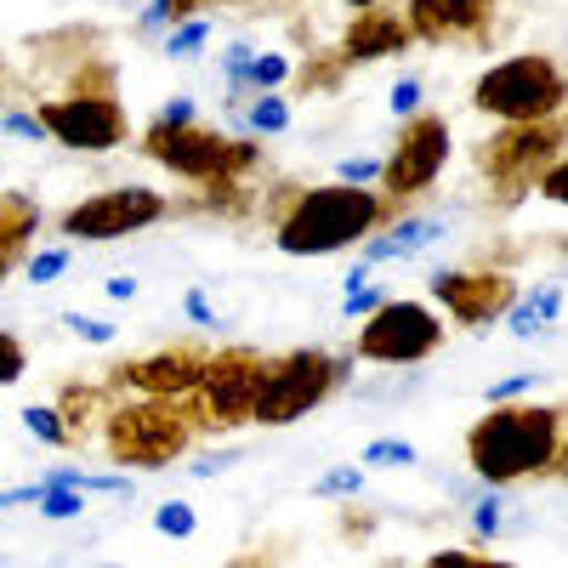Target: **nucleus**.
Instances as JSON below:
<instances>
[{"instance_id": "nucleus-38", "label": "nucleus", "mask_w": 568, "mask_h": 568, "mask_svg": "<svg viewBox=\"0 0 568 568\" xmlns=\"http://www.w3.org/2000/svg\"><path fill=\"white\" fill-rule=\"evenodd\" d=\"M529 387H535V369H517V375H506L500 387H489V404H517Z\"/></svg>"}, {"instance_id": "nucleus-9", "label": "nucleus", "mask_w": 568, "mask_h": 568, "mask_svg": "<svg viewBox=\"0 0 568 568\" xmlns=\"http://www.w3.org/2000/svg\"><path fill=\"white\" fill-rule=\"evenodd\" d=\"M142 154L187 182H233L262 165L256 142H227L205 125H149L142 131Z\"/></svg>"}, {"instance_id": "nucleus-31", "label": "nucleus", "mask_w": 568, "mask_h": 568, "mask_svg": "<svg viewBox=\"0 0 568 568\" xmlns=\"http://www.w3.org/2000/svg\"><path fill=\"white\" fill-rule=\"evenodd\" d=\"M63 329H74V336H80V342H91V347H109V342H114V324H109V318L63 313Z\"/></svg>"}, {"instance_id": "nucleus-19", "label": "nucleus", "mask_w": 568, "mask_h": 568, "mask_svg": "<svg viewBox=\"0 0 568 568\" xmlns=\"http://www.w3.org/2000/svg\"><path fill=\"white\" fill-rule=\"evenodd\" d=\"M34 227H40V205L29 194H0V251L23 256V245L34 240Z\"/></svg>"}, {"instance_id": "nucleus-26", "label": "nucleus", "mask_w": 568, "mask_h": 568, "mask_svg": "<svg viewBox=\"0 0 568 568\" xmlns=\"http://www.w3.org/2000/svg\"><path fill=\"white\" fill-rule=\"evenodd\" d=\"M420 455H415V444L409 438H375L364 455H358V466H415Z\"/></svg>"}, {"instance_id": "nucleus-20", "label": "nucleus", "mask_w": 568, "mask_h": 568, "mask_svg": "<svg viewBox=\"0 0 568 568\" xmlns=\"http://www.w3.org/2000/svg\"><path fill=\"white\" fill-rule=\"evenodd\" d=\"M284 80H291V58H278V52H251V63H245V74L227 85V98L240 103V98H262V91H278Z\"/></svg>"}, {"instance_id": "nucleus-45", "label": "nucleus", "mask_w": 568, "mask_h": 568, "mask_svg": "<svg viewBox=\"0 0 568 568\" xmlns=\"http://www.w3.org/2000/svg\"><path fill=\"white\" fill-rule=\"evenodd\" d=\"M103 291H109V302H131V296H136V278H131V273H120V278H109V284H103Z\"/></svg>"}, {"instance_id": "nucleus-28", "label": "nucleus", "mask_w": 568, "mask_h": 568, "mask_svg": "<svg viewBox=\"0 0 568 568\" xmlns=\"http://www.w3.org/2000/svg\"><path fill=\"white\" fill-rule=\"evenodd\" d=\"M34 506H40V517H52V524H69V517L85 511V495L80 489H45Z\"/></svg>"}, {"instance_id": "nucleus-40", "label": "nucleus", "mask_w": 568, "mask_h": 568, "mask_svg": "<svg viewBox=\"0 0 568 568\" xmlns=\"http://www.w3.org/2000/svg\"><path fill=\"white\" fill-rule=\"evenodd\" d=\"M154 125H194V98H165Z\"/></svg>"}, {"instance_id": "nucleus-47", "label": "nucleus", "mask_w": 568, "mask_h": 568, "mask_svg": "<svg viewBox=\"0 0 568 568\" xmlns=\"http://www.w3.org/2000/svg\"><path fill=\"white\" fill-rule=\"evenodd\" d=\"M98 568H120V562H98Z\"/></svg>"}, {"instance_id": "nucleus-12", "label": "nucleus", "mask_w": 568, "mask_h": 568, "mask_svg": "<svg viewBox=\"0 0 568 568\" xmlns=\"http://www.w3.org/2000/svg\"><path fill=\"white\" fill-rule=\"evenodd\" d=\"M449 165V120L444 114H409L404 131H398V149L382 160V194L393 200H415L426 194Z\"/></svg>"}, {"instance_id": "nucleus-5", "label": "nucleus", "mask_w": 568, "mask_h": 568, "mask_svg": "<svg viewBox=\"0 0 568 568\" xmlns=\"http://www.w3.org/2000/svg\"><path fill=\"white\" fill-rule=\"evenodd\" d=\"M347 369H353V353H324V347H296L284 358H267L251 420L256 426H291V420H302L307 409H318L329 393L347 382Z\"/></svg>"}, {"instance_id": "nucleus-32", "label": "nucleus", "mask_w": 568, "mask_h": 568, "mask_svg": "<svg viewBox=\"0 0 568 568\" xmlns=\"http://www.w3.org/2000/svg\"><path fill=\"white\" fill-rule=\"evenodd\" d=\"M347 69H342V58L336 52H329V63H307L302 74H296V85L302 91H336V80H342Z\"/></svg>"}, {"instance_id": "nucleus-17", "label": "nucleus", "mask_w": 568, "mask_h": 568, "mask_svg": "<svg viewBox=\"0 0 568 568\" xmlns=\"http://www.w3.org/2000/svg\"><path fill=\"white\" fill-rule=\"evenodd\" d=\"M433 240H444V222H433V216H398V222L382 227V240H364V267L420 256Z\"/></svg>"}, {"instance_id": "nucleus-36", "label": "nucleus", "mask_w": 568, "mask_h": 568, "mask_svg": "<svg viewBox=\"0 0 568 568\" xmlns=\"http://www.w3.org/2000/svg\"><path fill=\"white\" fill-rule=\"evenodd\" d=\"M382 302H387V291H375V284H358V291L342 296V313H347V318H369Z\"/></svg>"}, {"instance_id": "nucleus-48", "label": "nucleus", "mask_w": 568, "mask_h": 568, "mask_svg": "<svg viewBox=\"0 0 568 568\" xmlns=\"http://www.w3.org/2000/svg\"><path fill=\"white\" fill-rule=\"evenodd\" d=\"M0 120H7V109H0Z\"/></svg>"}, {"instance_id": "nucleus-35", "label": "nucleus", "mask_w": 568, "mask_h": 568, "mask_svg": "<svg viewBox=\"0 0 568 568\" xmlns=\"http://www.w3.org/2000/svg\"><path fill=\"white\" fill-rule=\"evenodd\" d=\"M535 194H540V200H551V205H562V200H568V165H562V160H551V165L540 171Z\"/></svg>"}, {"instance_id": "nucleus-41", "label": "nucleus", "mask_w": 568, "mask_h": 568, "mask_svg": "<svg viewBox=\"0 0 568 568\" xmlns=\"http://www.w3.org/2000/svg\"><path fill=\"white\" fill-rule=\"evenodd\" d=\"M0 131H12V136H23V142H40L45 131H40V120L29 114V109H12L7 120H0Z\"/></svg>"}, {"instance_id": "nucleus-39", "label": "nucleus", "mask_w": 568, "mask_h": 568, "mask_svg": "<svg viewBox=\"0 0 568 568\" xmlns=\"http://www.w3.org/2000/svg\"><path fill=\"white\" fill-rule=\"evenodd\" d=\"M393 114H404V120L420 114V80H415V74H404V80L393 85Z\"/></svg>"}, {"instance_id": "nucleus-7", "label": "nucleus", "mask_w": 568, "mask_h": 568, "mask_svg": "<svg viewBox=\"0 0 568 568\" xmlns=\"http://www.w3.org/2000/svg\"><path fill=\"white\" fill-rule=\"evenodd\" d=\"M34 120H40L45 136H58L63 149H80V154H109V149H120V142L131 136V120H125V109L114 98V74L109 69L91 74V85L80 80L69 98L40 103Z\"/></svg>"}, {"instance_id": "nucleus-46", "label": "nucleus", "mask_w": 568, "mask_h": 568, "mask_svg": "<svg viewBox=\"0 0 568 568\" xmlns=\"http://www.w3.org/2000/svg\"><path fill=\"white\" fill-rule=\"evenodd\" d=\"M353 12H369V7H387V0H347Z\"/></svg>"}, {"instance_id": "nucleus-6", "label": "nucleus", "mask_w": 568, "mask_h": 568, "mask_svg": "<svg viewBox=\"0 0 568 568\" xmlns=\"http://www.w3.org/2000/svg\"><path fill=\"white\" fill-rule=\"evenodd\" d=\"M551 160H562V114L529 120V125H500L489 142H478V171L495 187V205L529 200Z\"/></svg>"}, {"instance_id": "nucleus-29", "label": "nucleus", "mask_w": 568, "mask_h": 568, "mask_svg": "<svg viewBox=\"0 0 568 568\" xmlns=\"http://www.w3.org/2000/svg\"><path fill=\"white\" fill-rule=\"evenodd\" d=\"M23 369H29V353H23V342L12 336V329H0V387L23 382Z\"/></svg>"}, {"instance_id": "nucleus-10", "label": "nucleus", "mask_w": 568, "mask_h": 568, "mask_svg": "<svg viewBox=\"0 0 568 568\" xmlns=\"http://www.w3.org/2000/svg\"><path fill=\"white\" fill-rule=\"evenodd\" d=\"M444 318L426 307V302H382L364 329H358V342H353V358L358 364H420V358H433L444 347Z\"/></svg>"}, {"instance_id": "nucleus-18", "label": "nucleus", "mask_w": 568, "mask_h": 568, "mask_svg": "<svg viewBox=\"0 0 568 568\" xmlns=\"http://www.w3.org/2000/svg\"><path fill=\"white\" fill-rule=\"evenodd\" d=\"M506 318H511V336H517V342H535V336H546V324L562 318V291H557V284H540L535 296L511 302Z\"/></svg>"}, {"instance_id": "nucleus-34", "label": "nucleus", "mask_w": 568, "mask_h": 568, "mask_svg": "<svg viewBox=\"0 0 568 568\" xmlns=\"http://www.w3.org/2000/svg\"><path fill=\"white\" fill-rule=\"evenodd\" d=\"M336 182H347V187H375V182H382V160H342V165H336Z\"/></svg>"}, {"instance_id": "nucleus-4", "label": "nucleus", "mask_w": 568, "mask_h": 568, "mask_svg": "<svg viewBox=\"0 0 568 568\" xmlns=\"http://www.w3.org/2000/svg\"><path fill=\"white\" fill-rule=\"evenodd\" d=\"M562 98H568V80H562L557 58H546V52H517V58L484 69L478 85H471V109L500 125L551 120V114H562Z\"/></svg>"}, {"instance_id": "nucleus-33", "label": "nucleus", "mask_w": 568, "mask_h": 568, "mask_svg": "<svg viewBox=\"0 0 568 568\" xmlns=\"http://www.w3.org/2000/svg\"><path fill=\"white\" fill-rule=\"evenodd\" d=\"M500 511H506V506H500V495H484L478 506H471V529H478L484 540H489V535H500V529H506V517H500Z\"/></svg>"}, {"instance_id": "nucleus-25", "label": "nucleus", "mask_w": 568, "mask_h": 568, "mask_svg": "<svg viewBox=\"0 0 568 568\" xmlns=\"http://www.w3.org/2000/svg\"><path fill=\"white\" fill-rule=\"evenodd\" d=\"M154 529H160L165 540H187V535L200 529V511L187 506V500H165V506L154 511Z\"/></svg>"}, {"instance_id": "nucleus-23", "label": "nucleus", "mask_w": 568, "mask_h": 568, "mask_svg": "<svg viewBox=\"0 0 568 568\" xmlns=\"http://www.w3.org/2000/svg\"><path fill=\"white\" fill-rule=\"evenodd\" d=\"M245 120H251L256 136H278V131H291V103H284L278 91H262V98H251Z\"/></svg>"}, {"instance_id": "nucleus-44", "label": "nucleus", "mask_w": 568, "mask_h": 568, "mask_svg": "<svg viewBox=\"0 0 568 568\" xmlns=\"http://www.w3.org/2000/svg\"><path fill=\"white\" fill-rule=\"evenodd\" d=\"M245 63H251V45H227V52H222V74H227V85L245 74Z\"/></svg>"}, {"instance_id": "nucleus-1", "label": "nucleus", "mask_w": 568, "mask_h": 568, "mask_svg": "<svg viewBox=\"0 0 568 568\" xmlns=\"http://www.w3.org/2000/svg\"><path fill=\"white\" fill-rule=\"evenodd\" d=\"M404 200L382 187H347V182H318V187H278L267 200L273 216V245L284 256H336L358 240H375L387 222H398Z\"/></svg>"}, {"instance_id": "nucleus-15", "label": "nucleus", "mask_w": 568, "mask_h": 568, "mask_svg": "<svg viewBox=\"0 0 568 568\" xmlns=\"http://www.w3.org/2000/svg\"><path fill=\"white\" fill-rule=\"evenodd\" d=\"M433 302L455 324L484 329V324L506 318V307L517 302V278L511 273H495V267H484V273H438L433 278Z\"/></svg>"}, {"instance_id": "nucleus-42", "label": "nucleus", "mask_w": 568, "mask_h": 568, "mask_svg": "<svg viewBox=\"0 0 568 568\" xmlns=\"http://www.w3.org/2000/svg\"><path fill=\"white\" fill-rule=\"evenodd\" d=\"M182 307H187V318H194L200 329H216V313H211V302H205V291H200V284L182 296Z\"/></svg>"}, {"instance_id": "nucleus-13", "label": "nucleus", "mask_w": 568, "mask_h": 568, "mask_svg": "<svg viewBox=\"0 0 568 568\" xmlns=\"http://www.w3.org/2000/svg\"><path fill=\"white\" fill-rule=\"evenodd\" d=\"M205 364H211V347L182 342V347H160L149 358H131V364L109 369L114 375L109 387L114 393H136V398H187L194 382L205 375Z\"/></svg>"}, {"instance_id": "nucleus-21", "label": "nucleus", "mask_w": 568, "mask_h": 568, "mask_svg": "<svg viewBox=\"0 0 568 568\" xmlns=\"http://www.w3.org/2000/svg\"><path fill=\"white\" fill-rule=\"evenodd\" d=\"M211 7H245V0H149V12H142V34H154V29H176L187 23L194 12H211Z\"/></svg>"}, {"instance_id": "nucleus-43", "label": "nucleus", "mask_w": 568, "mask_h": 568, "mask_svg": "<svg viewBox=\"0 0 568 568\" xmlns=\"http://www.w3.org/2000/svg\"><path fill=\"white\" fill-rule=\"evenodd\" d=\"M233 460H240V449H222V455H200L187 471H194V478H216V471H227Z\"/></svg>"}, {"instance_id": "nucleus-27", "label": "nucleus", "mask_w": 568, "mask_h": 568, "mask_svg": "<svg viewBox=\"0 0 568 568\" xmlns=\"http://www.w3.org/2000/svg\"><path fill=\"white\" fill-rule=\"evenodd\" d=\"M205 40H211V23H205V18H187V23H176V29L165 34V58H194Z\"/></svg>"}, {"instance_id": "nucleus-22", "label": "nucleus", "mask_w": 568, "mask_h": 568, "mask_svg": "<svg viewBox=\"0 0 568 568\" xmlns=\"http://www.w3.org/2000/svg\"><path fill=\"white\" fill-rule=\"evenodd\" d=\"M23 426L40 438V444H52V449H69V444H80L69 426H63V415H58V404H29L23 409Z\"/></svg>"}, {"instance_id": "nucleus-16", "label": "nucleus", "mask_w": 568, "mask_h": 568, "mask_svg": "<svg viewBox=\"0 0 568 568\" xmlns=\"http://www.w3.org/2000/svg\"><path fill=\"white\" fill-rule=\"evenodd\" d=\"M409 45H415V34H409L404 12L369 7V12H358V18L347 23V34H342V45H336V58H342V69H364V63H382V58L409 52Z\"/></svg>"}, {"instance_id": "nucleus-37", "label": "nucleus", "mask_w": 568, "mask_h": 568, "mask_svg": "<svg viewBox=\"0 0 568 568\" xmlns=\"http://www.w3.org/2000/svg\"><path fill=\"white\" fill-rule=\"evenodd\" d=\"M63 267H69V251H40V256H29V278H34V284H52Z\"/></svg>"}, {"instance_id": "nucleus-24", "label": "nucleus", "mask_w": 568, "mask_h": 568, "mask_svg": "<svg viewBox=\"0 0 568 568\" xmlns=\"http://www.w3.org/2000/svg\"><path fill=\"white\" fill-rule=\"evenodd\" d=\"M364 489V466H329L324 478H313V500H353Z\"/></svg>"}, {"instance_id": "nucleus-8", "label": "nucleus", "mask_w": 568, "mask_h": 568, "mask_svg": "<svg viewBox=\"0 0 568 568\" xmlns=\"http://www.w3.org/2000/svg\"><path fill=\"white\" fill-rule=\"evenodd\" d=\"M262 364L267 358L256 347H222V353H211V364L194 382V393L182 398L194 433H233V426L251 420L256 393H262Z\"/></svg>"}, {"instance_id": "nucleus-3", "label": "nucleus", "mask_w": 568, "mask_h": 568, "mask_svg": "<svg viewBox=\"0 0 568 568\" xmlns=\"http://www.w3.org/2000/svg\"><path fill=\"white\" fill-rule=\"evenodd\" d=\"M103 449L114 466L160 471L194 449V420L182 398H120L103 409Z\"/></svg>"}, {"instance_id": "nucleus-11", "label": "nucleus", "mask_w": 568, "mask_h": 568, "mask_svg": "<svg viewBox=\"0 0 568 568\" xmlns=\"http://www.w3.org/2000/svg\"><path fill=\"white\" fill-rule=\"evenodd\" d=\"M165 216H171V200L154 194V187H109V194L69 205L58 216V233L63 240H125V233H142Z\"/></svg>"}, {"instance_id": "nucleus-2", "label": "nucleus", "mask_w": 568, "mask_h": 568, "mask_svg": "<svg viewBox=\"0 0 568 568\" xmlns=\"http://www.w3.org/2000/svg\"><path fill=\"white\" fill-rule=\"evenodd\" d=\"M466 466L489 489H511L524 478H562L568 426L557 404H489L484 420L466 426Z\"/></svg>"}, {"instance_id": "nucleus-14", "label": "nucleus", "mask_w": 568, "mask_h": 568, "mask_svg": "<svg viewBox=\"0 0 568 568\" xmlns=\"http://www.w3.org/2000/svg\"><path fill=\"white\" fill-rule=\"evenodd\" d=\"M500 0H404V23L426 45H484Z\"/></svg>"}, {"instance_id": "nucleus-30", "label": "nucleus", "mask_w": 568, "mask_h": 568, "mask_svg": "<svg viewBox=\"0 0 568 568\" xmlns=\"http://www.w3.org/2000/svg\"><path fill=\"white\" fill-rule=\"evenodd\" d=\"M420 568H517L506 557H478V551H433Z\"/></svg>"}]
</instances>
